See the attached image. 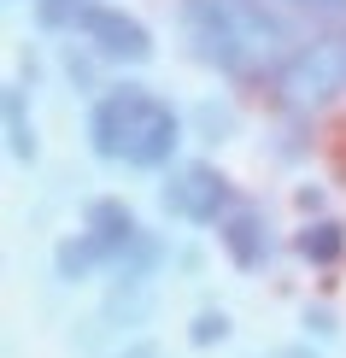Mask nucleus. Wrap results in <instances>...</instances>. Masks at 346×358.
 Returning <instances> with one entry per match:
<instances>
[{"mask_svg":"<svg viewBox=\"0 0 346 358\" xmlns=\"http://www.w3.org/2000/svg\"><path fill=\"white\" fill-rule=\"evenodd\" d=\"M176 141H182V117L171 100H159L153 88H106L88 112V147L112 165H135V171H159L171 165Z\"/></svg>","mask_w":346,"mask_h":358,"instance_id":"f257e3e1","label":"nucleus"},{"mask_svg":"<svg viewBox=\"0 0 346 358\" xmlns=\"http://www.w3.org/2000/svg\"><path fill=\"white\" fill-rule=\"evenodd\" d=\"M188 36L206 65L247 77L282 53L288 29L264 12V0H188Z\"/></svg>","mask_w":346,"mask_h":358,"instance_id":"f03ea898","label":"nucleus"},{"mask_svg":"<svg viewBox=\"0 0 346 358\" xmlns=\"http://www.w3.org/2000/svg\"><path fill=\"white\" fill-rule=\"evenodd\" d=\"M346 88V36H317L276 65V100L288 112H317Z\"/></svg>","mask_w":346,"mask_h":358,"instance_id":"7ed1b4c3","label":"nucleus"},{"mask_svg":"<svg viewBox=\"0 0 346 358\" xmlns=\"http://www.w3.org/2000/svg\"><path fill=\"white\" fill-rule=\"evenodd\" d=\"M159 206H164L171 217H182V223H223V217L235 212L223 171L206 165V159H188V165H171V171H164Z\"/></svg>","mask_w":346,"mask_h":358,"instance_id":"20e7f679","label":"nucleus"},{"mask_svg":"<svg viewBox=\"0 0 346 358\" xmlns=\"http://www.w3.org/2000/svg\"><path fill=\"white\" fill-rule=\"evenodd\" d=\"M77 36L88 41V53H94V59H112V65H147V59H153V36H147V24L129 18L124 6H100V0H94V6L82 12Z\"/></svg>","mask_w":346,"mask_h":358,"instance_id":"39448f33","label":"nucleus"},{"mask_svg":"<svg viewBox=\"0 0 346 358\" xmlns=\"http://www.w3.org/2000/svg\"><path fill=\"white\" fill-rule=\"evenodd\" d=\"M217 235H223V247H229L235 271H264L270 264V223H264L259 206H235V212L217 223Z\"/></svg>","mask_w":346,"mask_h":358,"instance_id":"423d86ee","label":"nucleus"},{"mask_svg":"<svg viewBox=\"0 0 346 358\" xmlns=\"http://www.w3.org/2000/svg\"><path fill=\"white\" fill-rule=\"evenodd\" d=\"M100 264H117V252L100 241V235H88V229L65 235V241L53 247V271H59V282H88Z\"/></svg>","mask_w":346,"mask_h":358,"instance_id":"0eeeda50","label":"nucleus"},{"mask_svg":"<svg viewBox=\"0 0 346 358\" xmlns=\"http://www.w3.org/2000/svg\"><path fill=\"white\" fill-rule=\"evenodd\" d=\"M82 229L100 235L112 252H124L135 235H141V223H135V212H129L124 200H94V206H88V217H82Z\"/></svg>","mask_w":346,"mask_h":358,"instance_id":"6e6552de","label":"nucleus"},{"mask_svg":"<svg viewBox=\"0 0 346 358\" xmlns=\"http://www.w3.org/2000/svg\"><path fill=\"white\" fill-rule=\"evenodd\" d=\"M299 259H311V264H335L340 252H346V223H335V217H311L305 229H299Z\"/></svg>","mask_w":346,"mask_h":358,"instance_id":"1a4fd4ad","label":"nucleus"},{"mask_svg":"<svg viewBox=\"0 0 346 358\" xmlns=\"http://www.w3.org/2000/svg\"><path fill=\"white\" fill-rule=\"evenodd\" d=\"M6 147H12V159H36V129H29L24 88H18V83L6 88Z\"/></svg>","mask_w":346,"mask_h":358,"instance_id":"9d476101","label":"nucleus"},{"mask_svg":"<svg viewBox=\"0 0 346 358\" xmlns=\"http://www.w3.org/2000/svg\"><path fill=\"white\" fill-rule=\"evenodd\" d=\"M88 6L94 0H36V18H41V29H77Z\"/></svg>","mask_w":346,"mask_h":358,"instance_id":"9b49d317","label":"nucleus"},{"mask_svg":"<svg viewBox=\"0 0 346 358\" xmlns=\"http://www.w3.org/2000/svg\"><path fill=\"white\" fill-rule=\"evenodd\" d=\"M223 335H229V317H223V311H212V306L188 323V341H194V347H217Z\"/></svg>","mask_w":346,"mask_h":358,"instance_id":"f8f14e48","label":"nucleus"},{"mask_svg":"<svg viewBox=\"0 0 346 358\" xmlns=\"http://www.w3.org/2000/svg\"><path fill=\"white\" fill-rule=\"evenodd\" d=\"M200 129H206V141H223V136L235 129V112H229V106H212V100H206V106H200Z\"/></svg>","mask_w":346,"mask_h":358,"instance_id":"ddd939ff","label":"nucleus"},{"mask_svg":"<svg viewBox=\"0 0 346 358\" xmlns=\"http://www.w3.org/2000/svg\"><path fill=\"white\" fill-rule=\"evenodd\" d=\"M276 6H288V12H311V18H340L346 0H276Z\"/></svg>","mask_w":346,"mask_h":358,"instance_id":"4468645a","label":"nucleus"},{"mask_svg":"<svg viewBox=\"0 0 346 358\" xmlns=\"http://www.w3.org/2000/svg\"><path fill=\"white\" fill-rule=\"evenodd\" d=\"M305 329H317V335H329L335 323H329V311H305Z\"/></svg>","mask_w":346,"mask_h":358,"instance_id":"2eb2a0df","label":"nucleus"},{"mask_svg":"<svg viewBox=\"0 0 346 358\" xmlns=\"http://www.w3.org/2000/svg\"><path fill=\"white\" fill-rule=\"evenodd\" d=\"M112 358H159V352L147 347V341H135V347H124V352H112Z\"/></svg>","mask_w":346,"mask_h":358,"instance_id":"dca6fc26","label":"nucleus"},{"mask_svg":"<svg viewBox=\"0 0 346 358\" xmlns=\"http://www.w3.org/2000/svg\"><path fill=\"white\" fill-rule=\"evenodd\" d=\"M264 358H317L311 347H276V352H264Z\"/></svg>","mask_w":346,"mask_h":358,"instance_id":"f3484780","label":"nucleus"}]
</instances>
